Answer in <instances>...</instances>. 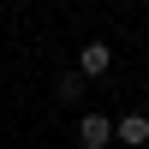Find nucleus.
I'll return each instance as SVG.
<instances>
[{
	"label": "nucleus",
	"instance_id": "obj_1",
	"mask_svg": "<svg viewBox=\"0 0 149 149\" xmlns=\"http://www.w3.org/2000/svg\"><path fill=\"white\" fill-rule=\"evenodd\" d=\"M107 66H113V48H107V42H90L78 54V78L84 84H90V78H107Z\"/></svg>",
	"mask_w": 149,
	"mask_h": 149
},
{
	"label": "nucleus",
	"instance_id": "obj_3",
	"mask_svg": "<svg viewBox=\"0 0 149 149\" xmlns=\"http://www.w3.org/2000/svg\"><path fill=\"white\" fill-rule=\"evenodd\" d=\"M113 137H119V143H149V113H125V119H113Z\"/></svg>",
	"mask_w": 149,
	"mask_h": 149
},
{
	"label": "nucleus",
	"instance_id": "obj_4",
	"mask_svg": "<svg viewBox=\"0 0 149 149\" xmlns=\"http://www.w3.org/2000/svg\"><path fill=\"white\" fill-rule=\"evenodd\" d=\"M54 95H60V102H78V95H84V78H78V72H66V78L54 84Z\"/></svg>",
	"mask_w": 149,
	"mask_h": 149
},
{
	"label": "nucleus",
	"instance_id": "obj_2",
	"mask_svg": "<svg viewBox=\"0 0 149 149\" xmlns=\"http://www.w3.org/2000/svg\"><path fill=\"white\" fill-rule=\"evenodd\" d=\"M107 137H113V119H107V113H84L78 119V143L84 149H102Z\"/></svg>",
	"mask_w": 149,
	"mask_h": 149
}]
</instances>
